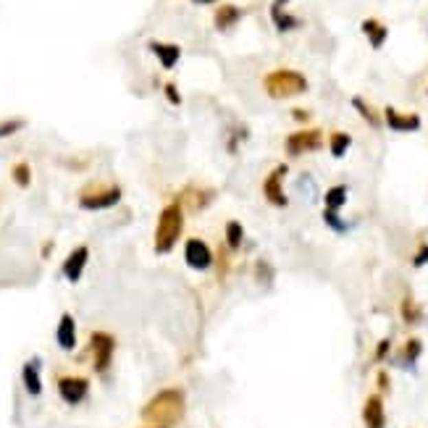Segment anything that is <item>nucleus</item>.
<instances>
[{"mask_svg": "<svg viewBox=\"0 0 428 428\" xmlns=\"http://www.w3.org/2000/svg\"><path fill=\"white\" fill-rule=\"evenodd\" d=\"M121 187L118 184H105V181H89L79 190L76 203L82 210H108L121 203Z\"/></svg>", "mask_w": 428, "mask_h": 428, "instance_id": "nucleus-4", "label": "nucleus"}, {"mask_svg": "<svg viewBox=\"0 0 428 428\" xmlns=\"http://www.w3.org/2000/svg\"><path fill=\"white\" fill-rule=\"evenodd\" d=\"M428 266V242H420L413 252V268Z\"/></svg>", "mask_w": 428, "mask_h": 428, "instance_id": "nucleus-31", "label": "nucleus"}, {"mask_svg": "<svg viewBox=\"0 0 428 428\" xmlns=\"http://www.w3.org/2000/svg\"><path fill=\"white\" fill-rule=\"evenodd\" d=\"M384 124L392 129V132H399V134L418 132V129L423 126V121H420L418 113H402V111L392 108V105H386L384 108Z\"/></svg>", "mask_w": 428, "mask_h": 428, "instance_id": "nucleus-10", "label": "nucleus"}, {"mask_svg": "<svg viewBox=\"0 0 428 428\" xmlns=\"http://www.w3.org/2000/svg\"><path fill=\"white\" fill-rule=\"evenodd\" d=\"M184 232V205L174 200L161 210L158 223H155V234H153V245L158 255H168L177 247L179 236Z\"/></svg>", "mask_w": 428, "mask_h": 428, "instance_id": "nucleus-2", "label": "nucleus"}, {"mask_svg": "<svg viewBox=\"0 0 428 428\" xmlns=\"http://www.w3.org/2000/svg\"><path fill=\"white\" fill-rule=\"evenodd\" d=\"M324 148V132L318 126H311V129H300V132L286 134L284 139V153L289 158H300L305 153H315V150Z\"/></svg>", "mask_w": 428, "mask_h": 428, "instance_id": "nucleus-6", "label": "nucleus"}, {"mask_svg": "<svg viewBox=\"0 0 428 428\" xmlns=\"http://www.w3.org/2000/svg\"><path fill=\"white\" fill-rule=\"evenodd\" d=\"M352 108L357 111V113H360V118H363L368 126H373V129H379V126L384 124V113H379V111H376V108H373V105H370L365 98H357V95H354V98H352Z\"/></svg>", "mask_w": 428, "mask_h": 428, "instance_id": "nucleus-23", "label": "nucleus"}, {"mask_svg": "<svg viewBox=\"0 0 428 428\" xmlns=\"http://www.w3.org/2000/svg\"><path fill=\"white\" fill-rule=\"evenodd\" d=\"M255 279H258V284H268L271 281V268H268L266 260H258L255 263Z\"/></svg>", "mask_w": 428, "mask_h": 428, "instance_id": "nucleus-33", "label": "nucleus"}, {"mask_svg": "<svg viewBox=\"0 0 428 428\" xmlns=\"http://www.w3.org/2000/svg\"><path fill=\"white\" fill-rule=\"evenodd\" d=\"M420 354H423V339L420 337H407L405 344L399 347L397 363L402 368H415V363L420 360Z\"/></svg>", "mask_w": 428, "mask_h": 428, "instance_id": "nucleus-17", "label": "nucleus"}, {"mask_svg": "<svg viewBox=\"0 0 428 428\" xmlns=\"http://www.w3.org/2000/svg\"><path fill=\"white\" fill-rule=\"evenodd\" d=\"M223 245L229 247L232 252H236L242 245H245V226L239 221H226V226H223Z\"/></svg>", "mask_w": 428, "mask_h": 428, "instance_id": "nucleus-24", "label": "nucleus"}, {"mask_svg": "<svg viewBox=\"0 0 428 428\" xmlns=\"http://www.w3.org/2000/svg\"><path fill=\"white\" fill-rule=\"evenodd\" d=\"M197 5H213V3H218V0H192Z\"/></svg>", "mask_w": 428, "mask_h": 428, "instance_id": "nucleus-36", "label": "nucleus"}, {"mask_svg": "<svg viewBox=\"0 0 428 428\" xmlns=\"http://www.w3.org/2000/svg\"><path fill=\"white\" fill-rule=\"evenodd\" d=\"M11 179H14V181L19 184V187H21V190H27V187L32 184V168H30V163H27V161H19V163H16L14 168H11Z\"/></svg>", "mask_w": 428, "mask_h": 428, "instance_id": "nucleus-26", "label": "nucleus"}, {"mask_svg": "<svg viewBox=\"0 0 428 428\" xmlns=\"http://www.w3.org/2000/svg\"><path fill=\"white\" fill-rule=\"evenodd\" d=\"M56 341L63 352H71L76 347V321L71 313H63L60 315L58 326H56Z\"/></svg>", "mask_w": 428, "mask_h": 428, "instance_id": "nucleus-14", "label": "nucleus"}, {"mask_svg": "<svg viewBox=\"0 0 428 428\" xmlns=\"http://www.w3.org/2000/svg\"><path fill=\"white\" fill-rule=\"evenodd\" d=\"M145 428H148V426H145Z\"/></svg>", "mask_w": 428, "mask_h": 428, "instance_id": "nucleus-37", "label": "nucleus"}, {"mask_svg": "<svg viewBox=\"0 0 428 428\" xmlns=\"http://www.w3.org/2000/svg\"><path fill=\"white\" fill-rule=\"evenodd\" d=\"M286 174H289V166H286V163L273 166V168L266 174L260 190H263V197H266L268 205H273V207L289 205V197H286V192H284V179H286Z\"/></svg>", "mask_w": 428, "mask_h": 428, "instance_id": "nucleus-7", "label": "nucleus"}, {"mask_svg": "<svg viewBox=\"0 0 428 428\" xmlns=\"http://www.w3.org/2000/svg\"><path fill=\"white\" fill-rule=\"evenodd\" d=\"M389 354H392V337H384L373 350V363H384Z\"/></svg>", "mask_w": 428, "mask_h": 428, "instance_id": "nucleus-30", "label": "nucleus"}, {"mask_svg": "<svg viewBox=\"0 0 428 428\" xmlns=\"http://www.w3.org/2000/svg\"><path fill=\"white\" fill-rule=\"evenodd\" d=\"M376 389H379V394H381V397L392 392V379H389V373H386V370H379V373H376Z\"/></svg>", "mask_w": 428, "mask_h": 428, "instance_id": "nucleus-32", "label": "nucleus"}, {"mask_svg": "<svg viewBox=\"0 0 428 428\" xmlns=\"http://www.w3.org/2000/svg\"><path fill=\"white\" fill-rule=\"evenodd\" d=\"M213 197H216V192H213V190H207V187L205 190H200V187H187L179 203H181V205H184V203H190L192 210H205V207L213 203Z\"/></svg>", "mask_w": 428, "mask_h": 428, "instance_id": "nucleus-21", "label": "nucleus"}, {"mask_svg": "<svg viewBox=\"0 0 428 428\" xmlns=\"http://www.w3.org/2000/svg\"><path fill=\"white\" fill-rule=\"evenodd\" d=\"M184 263L192 268V271H210L213 263H216V255L210 250L205 239L200 236H190L184 242Z\"/></svg>", "mask_w": 428, "mask_h": 428, "instance_id": "nucleus-8", "label": "nucleus"}, {"mask_svg": "<svg viewBox=\"0 0 428 428\" xmlns=\"http://www.w3.org/2000/svg\"><path fill=\"white\" fill-rule=\"evenodd\" d=\"M399 318H402L405 326H418L423 321V308H420V302H415L413 295L402 297V302H399Z\"/></svg>", "mask_w": 428, "mask_h": 428, "instance_id": "nucleus-22", "label": "nucleus"}, {"mask_svg": "<svg viewBox=\"0 0 428 428\" xmlns=\"http://www.w3.org/2000/svg\"><path fill=\"white\" fill-rule=\"evenodd\" d=\"M24 126H27L24 118H5V121H0V139H5V137H11V134L21 132Z\"/></svg>", "mask_w": 428, "mask_h": 428, "instance_id": "nucleus-28", "label": "nucleus"}, {"mask_svg": "<svg viewBox=\"0 0 428 428\" xmlns=\"http://www.w3.org/2000/svg\"><path fill=\"white\" fill-rule=\"evenodd\" d=\"M347 197H350V187H347V184H334V187H328L324 194V210H328V213H339L341 207L347 205Z\"/></svg>", "mask_w": 428, "mask_h": 428, "instance_id": "nucleus-20", "label": "nucleus"}, {"mask_svg": "<svg viewBox=\"0 0 428 428\" xmlns=\"http://www.w3.org/2000/svg\"><path fill=\"white\" fill-rule=\"evenodd\" d=\"M87 260H89L87 245H79V247H74V250L69 252V258L63 260V268H60L66 281L76 284V281L82 279V273H85V268H87Z\"/></svg>", "mask_w": 428, "mask_h": 428, "instance_id": "nucleus-12", "label": "nucleus"}, {"mask_svg": "<svg viewBox=\"0 0 428 428\" xmlns=\"http://www.w3.org/2000/svg\"><path fill=\"white\" fill-rule=\"evenodd\" d=\"M148 47L153 50V56L161 60L163 69H168V71H171V69H174V66L179 63V58H181V47H179V45H174V43H161V40H150Z\"/></svg>", "mask_w": 428, "mask_h": 428, "instance_id": "nucleus-16", "label": "nucleus"}, {"mask_svg": "<svg viewBox=\"0 0 428 428\" xmlns=\"http://www.w3.org/2000/svg\"><path fill=\"white\" fill-rule=\"evenodd\" d=\"M242 16H245V11H242L239 5H234V3H223V5L216 8V14H213V27L218 32L234 30L236 24L242 21Z\"/></svg>", "mask_w": 428, "mask_h": 428, "instance_id": "nucleus-13", "label": "nucleus"}, {"mask_svg": "<svg viewBox=\"0 0 428 428\" xmlns=\"http://www.w3.org/2000/svg\"><path fill=\"white\" fill-rule=\"evenodd\" d=\"M308 79L295 69H273L263 76V89L271 100H286V98H297L308 92Z\"/></svg>", "mask_w": 428, "mask_h": 428, "instance_id": "nucleus-3", "label": "nucleus"}, {"mask_svg": "<svg viewBox=\"0 0 428 428\" xmlns=\"http://www.w3.org/2000/svg\"><path fill=\"white\" fill-rule=\"evenodd\" d=\"M58 394L66 405H79L89 394V381L85 376H58Z\"/></svg>", "mask_w": 428, "mask_h": 428, "instance_id": "nucleus-9", "label": "nucleus"}, {"mask_svg": "<svg viewBox=\"0 0 428 428\" xmlns=\"http://www.w3.org/2000/svg\"><path fill=\"white\" fill-rule=\"evenodd\" d=\"M21 379H24V389L30 392L32 397H40V394H43V379H40V360H37V357L30 360V363L21 368Z\"/></svg>", "mask_w": 428, "mask_h": 428, "instance_id": "nucleus-19", "label": "nucleus"}, {"mask_svg": "<svg viewBox=\"0 0 428 428\" xmlns=\"http://www.w3.org/2000/svg\"><path fill=\"white\" fill-rule=\"evenodd\" d=\"M163 92H166V98H168L171 105H181V95H179V89L174 82H166V85H163Z\"/></svg>", "mask_w": 428, "mask_h": 428, "instance_id": "nucleus-34", "label": "nucleus"}, {"mask_svg": "<svg viewBox=\"0 0 428 428\" xmlns=\"http://www.w3.org/2000/svg\"><path fill=\"white\" fill-rule=\"evenodd\" d=\"M360 30L368 37V43L373 50H381L386 45V40H389V30H386L384 21H379V19H365V21L360 24Z\"/></svg>", "mask_w": 428, "mask_h": 428, "instance_id": "nucleus-18", "label": "nucleus"}, {"mask_svg": "<svg viewBox=\"0 0 428 428\" xmlns=\"http://www.w3.org/2000/svg\"><path fill=\"white\" fill-rule=\"evenodd\" d=\"M286 3H289V0H273V3H271V21H273V27L279 32H295L302 27V19L286 14V11H284Z\"/></svg>", "mask_w": 428, "mask_h": 428, "instance_id": "nucleus-15", "label": "nucleus"}, {"mask_svg": "<svg viewBox=\"0 0 428 428\" xmlns=\"http://www.w3.org/2000/svg\"><path fill=\"white\" fill-rule=\"evenodd\" d=\"M324 221H326V226H331L334 232H339V234H344L350 226H347V221L341 218L339 213H328V210H324Z\"/></svg>", "mask_w": 428, "mask_h": 428, "instance_id": "nucleus-29", "label": "nucleus"}, {"mask_svg": "<svg viewBox=\"0 0 428 428\" xmlns=\"http://www.w3.org/2000/svg\"><path fill=\"white\" fill-rule=\"evenodd\" d=\"M113 352H116V339L108 331H92L89 334V354H92V368H95V373L105 376L111 370Z\"/></svg>", "mask_w": 428, "mask_h": 428, "instance_id": "nucleus-5", "label": "nucleus"}, {"mask_svg": "<svg viewBox=\"0 0 428 428\" xmlns=\"http://www.w3.org/2000/svg\"><path fill=\"white\" fill-rule=\"evenodd\" d=\"M363 426L365 428H386V405L379 392H373L363 402Z\"/></svg>", "mask_w": 428, "mask_h": 428, "instance_id": "nucleus-11", "label": "nucleus"}, {"mask_svg": "<svg viewBox=\"0 0 428 428\" xmlns=\"http://www.w3.org/2000/svg\"><path fill=\"white\" fill-rule=\"evenodd\" d=\"M350 148H352V137H350L347 132H334L331 137H328V153H331L337 161L344 158Z\"/></svg>", "mask_w": 428, "mask_h": 428, "instance_id": "nucleus-25", "label": "nucleus"}, {"mask_svg": "<svg viewBox=\"0 0 428 428\" xmlns=\"http://www.w3.org/2000/svg\"><path fill=\"white\" fill-rule=\"evenodd\" d=\"M184 410H187L184 389L168 386V389H161L158 394H153L139 415L148 428H174L184 418Z\"/></svg>", "mask_w": 428, "mask_h": 428, "instance_id": "nucleus-1", "label": "nucleus"}, {"mask_svg": "<svg viewBox=\"0 0 428 428\" xmlns=\"http://www.w3.org/2000/svg\"><path fill=\"white\" fill-rule=\"evenodd\" d=\"M292 118L300 121V124H308V121H311V111H305V108H292Z\"/></svg>", "mask_w": 428, "mask_h": 428, "instance_id": "nucleus-35", "label": "nucleus"}, {"mask_svg": "<svg viewBox=\"0 0 428 428\" xmlns=\"http://www.w3.org/2000/svg\"><path fill=\"white\" fill-rule=\"evenodd\" d=\"M216 276H218V281H223L229 273H232V250L226 247L221 242V250H218V258H216Z\"/></svg>", "mask_w": 428, "mask_h": 428, "instance_id": "nucleus-27", "label": "nucleus"}]
</instances>
